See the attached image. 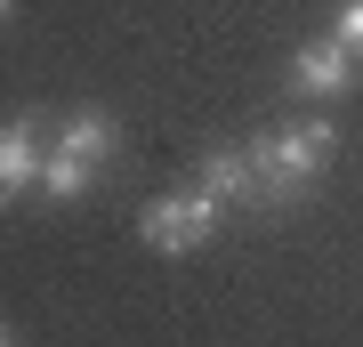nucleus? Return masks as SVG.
Listing matches in <instances>:
<instances>
[{
  "label": "nucleus",
  "mask_w": 363,
  "mask_h": 347,
  "mask_svg": "<svg viewBox=\"0 0 363 347\" xmlns=\"http://www.w3.org/2000/svg\"><path fill=\"white\" fill-rule=\"evenodd\" d=\"M49 145H57V154H81V162H113L121 154V129L105 121V114H65V121L49 129Z\"/></svg>",
  "instance_id": "6"
},
{
  "label": "nucleus",
  "mask_w": 363,
  "mask_h": 347,
  "mask_svg": "<svg viewBox=\"0 0 363 347\" xmlns=\"http://www.w3.org/2000/svg\"><path fill=\"white\" fill-rule=\"evenodd\" d=\"M331 121H291V129H259L242 145L250 154V178H259V210H291L307 202V186L331 170Z\"/></svg>",
  "instance_id": "1"
},
{
  "label": "nucleus",
  "mask_w": 363,
  "mask_h": 347,
  "mask_svg": "<svg viewBox=\"0 0 363 347\" xmlns=\"http://www.w3.org/2000/svg\"><path fill=\"white\" fill-rule=\"evenodd\" d=\"M9 16H16V0H0V25H9Z\"/></svg>",
  "instance_id": "9"
},
{
  "label": "nucleus",
  "mask_w": 363,
  "mask_h": 347,
  "mask_svg": "<svg viewBox=\"0 0 363 347\" xmlns=\"http://www.w3.org/2000/svg\"><path fill=\"white\" fill-rule=\"evenodd\" d=\"M89 178H97V162L57 154V145H49V162H40V194H49V202H81V194H89Z\"/></svg>",
  "instance_id": "7"
},
{
  "label": "nucleus",
  "mask_w": 363,
  "mask_h": 347,
  "mask_svg": "<svg viewBox=\"0 0 363 347\" xmlns=\"http://www.w3.org/2000/svg\"><path fill=\"white\" fill-rule=\"evenodd\" d=\"M40 162H49L40 121L33 114H9V121H0V186H9V194H33L40 186Z\"/></svg>",
  "instance_id": "4"
},
{
  "label": "nucleus",
  "mask_w": 363,
  "mask_h": 347,
  "mask_svg": "<svg viewBox=\"0 0 363 347\" xmlns=\"http://www.w3.org/2000/svg\"><path fill=\"white\" fill-rule=\"evenodd\" d=\"M138 234H145V250H162V258H186V250H202L210 234H218V202L194 186V194H154V202L138 210Z\"/></svg>",
  "instance_id": "2"
},
{
  "label": "nucleus",
  "mask_w": 363,
  "mask_h": 347,
  "mask_svg": "<svg viewBox=\"0 0 363 347\" xmlns=\"http://www.w3.org/2000/svg\"><path fill=\"white\" fill-rule=\"evenodd\" d=\"M194 186L210 194V202H259V178H250V154H242V145H218V154H202Z\"/></svg>",
  "instance_id": "5"
},
{
  "label": "nucleus",
  "mask_w": 363,
  "mask_h": 347,
  "mask_svg": "<svg viewBox=\"0 0 363 347\" xmlns=\"http://www.w3.org/2000/svg\"><path fill=\"white\" fill-rule=\"evenodd\" d=\"M0 347H9V331H0Z\"/></svg>",
  "instance_id": "11"
},
{
  "label": "nucleus",
  "mask_w": 363,
  "mask_h": 347,
  "mask_svg": "<svg viewBox=\"0 0 363 347\" xmlns=\"http://www.w3.org/2000/svg\"><path fill=\"white\" fill-rule=\"evenodd\" d=\"M331 40L363 57V0H339V16H331Z\"/></svg>",
  "instance_id": "8"
},
{
  "label": "nucleus",
  "mask_w": 363,
  "mask_h": 347,
  "mask_svg": "<svg viewBox=\"0 0 363 347\" xmlns=\"http://www.w3.org/2000/svg\"><path fill=\"white\" fill-rule=\"evenodd\" d=\"M355 73H363V57L339 49V40H315V49L291 57V89H307V97H347Z\"/></svg>",
  "instance_id": "3"
},
{
  "label": "nucleus",
  "mask_w": 363,
  "mask_h": 347,
  "mask_svg": "<svg viewBox=\"0 0 363 347\" xmlns=\"http://www.w3.org/2000/svg\"><path fill=\"white\" fill-rule=\"evenodd\" d=\"M9 202H16V194H9V186H0V210H9Z\"/></svg>",
  "instance_id": "10"
}]
</instances>
